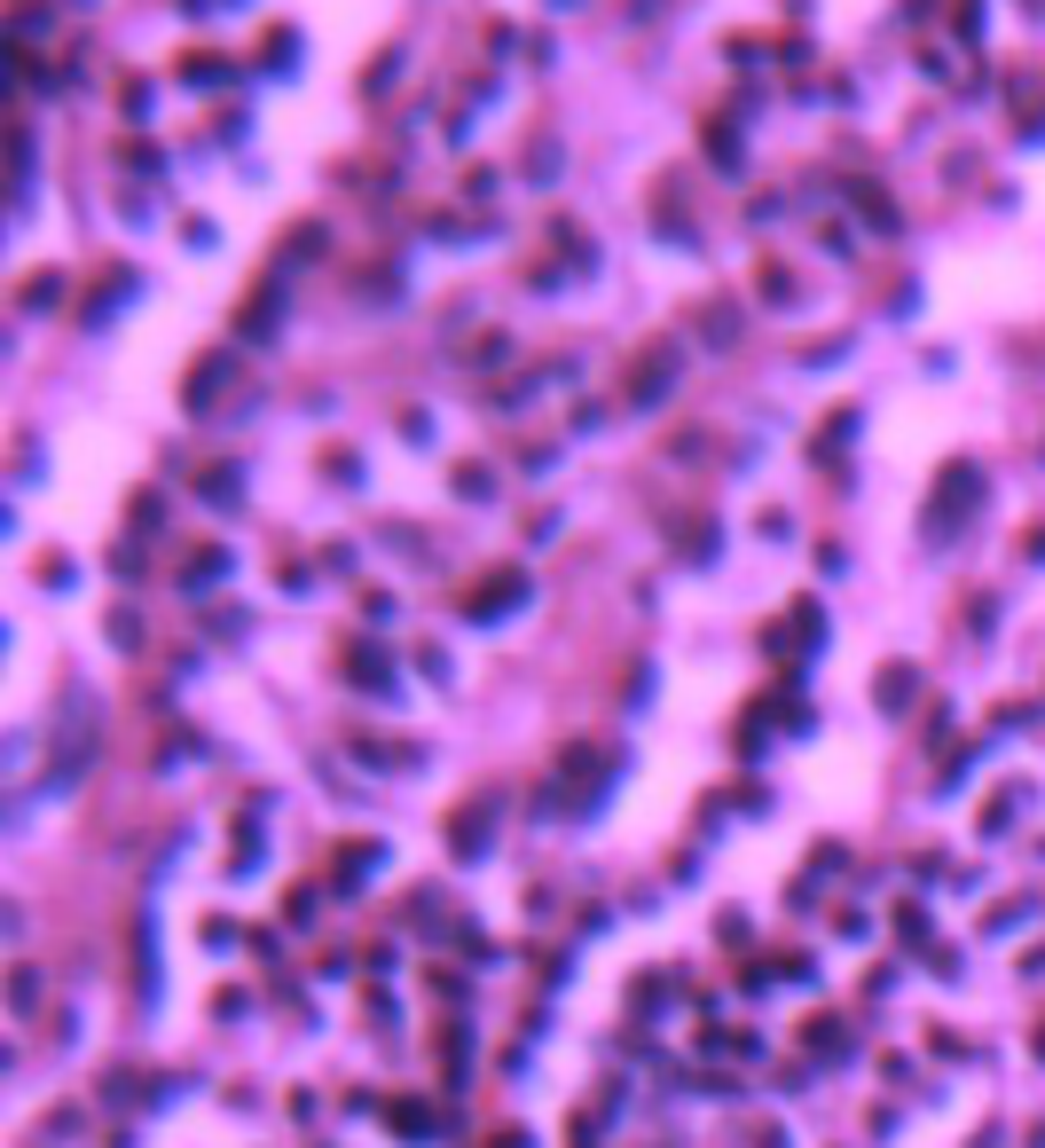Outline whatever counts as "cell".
Masks as SVG:
<instances>
[{
    "label": "cell",
    "instance_id": "obj_5",
    "mask_svg": "<svg viewBox=\"0 0 1045 1148\" xmlns=\"http://www.w3.org/2000/svg\"><path fill=\"white\" fill-rule=\"evenodd\" d=\"M134 992L157 999V921H150V912L134 921Z\"/></svg>",
    "mask_w": 1045,
    "mask_h": 1148
},
{
    "label": "cell",
    "instance_id": "obj_9",
    "mask_svg": "<svg viewBox=\"0 0 1045 1148\" xmlns=\"http://www.w3.org/2000/svg\"><path fill=\"white\" fill-rule=\"evenodd\" d=\"M394 1133L401 1141H424V1133H441V1117L433 1109H394Z\"/></svg>",
    "mask_w": 1045,
    "mask_h": 1148
},
{
    "label": "cell",
    "instance_id": "obj_12",
    "mask_svg": "<svg viewBox=\"0 0 1045 1148\" xmlns=\"http://www.w3.org/2000/svg\"><path fill=\"white\" fill-rule=\"evenodd\" d=\"M236 464H213V480H204V504H236V480H228Z\"/></svg>",
    "mask_w": 1045,
    "mask_h": 1148
},
{
    "label": "cell",
    "instance_id": "obj_8",
    "mask_svg": "<svg viewBox=\"0 0 1045 1148\" xmlns=\"http://www.w3.org/2000/svg\"><path fill=\"white\" fill-rule=\"evenodd\" d=\"M354 685H370V692H394V669H385V653L370 645V653H354Z\"/></svg>",
    "mask_w": 1045,
    "mask_h": 1148
},
{
    "label": "cell",
    "instance_id": "obj_6",
    "mask_svg": "<svg viewBox=\"0 0 1045 1148\" xmlns=\"http://www.w3.org/2000/svg\"><path fill=\"white\" fill-rule=\"evenodd\" d=\"M275 315H284V284H267L260 299H252V315H245V338H267V331H275Z\"/></svg>",
    "mask_w": 1045,
    "mask_h": 1148
},
{
    "label": "cell",
    "instance_id": "obj_4",
    "mask_svg": "<svg viewBox=\"0 0 1045 1148\" xmlns=\"http://www.w3.org/2000/svg\"><path fill=\"white\" fill-rule=\"evenodd\" d=\"M519 598H527V574H519V567L488 574V582H480V590H472V621H495V614H512Z\"/></svg>",
    "mask_w": 1045,
    "mask_h": 1148
},
{
    "label": "cell",
    "instance_id": "obj_1",
    "mask_svg": "<svg viewBox=\"0 0 1045 1148\" xmlns=\"http://www.w3.org/2000/svg\"><path fill=\"white\" fill-rule=\"evenodd\" d=\"M982 504V472L975 464H943V480H935V496H928V535L935 543H951L959 535V519Z\"/></svg>",
    "mask_w": 1045,
    "mask_h": 1148
},
{
    "label": "cell",
    "instance_id": "obj_2",
    "mask_svg": "<svg viewBox=\"0 0 1045 1148\" xmlns=\"http://www.w3.org/2000/svg\"><path fill=\"white\" fill-rule=\"evenodd\" d=\"M495 795H472L464 811L448 818V850H456V858H488V834H495Z\"/></svg>",
    "mask_w": 1045,
    "mask_h": 1148
},
{
    "label": "cell",
    "instance_id": "obj_3",
    "mask_svg": "<svg viewBox=\"0 0 1045 1148\" xmlns=\"http://www.w3.org/2000/svg\"><path fill=\"white\" fill-rule=\"evenodd\" d=\"M676 362H684V347H652L645 362H637V378H629V401H637V409H661V394L676 386Z\"/></svg>",
    "mask_w": 1045,
    "mask_h": 1148
},
{
    "label": "cell",
    "instance_id": "obj_11",
    "mask_svg": "<svg viewBox=\"0 0 1045 1148\" xmlns=\"http://www.w3.org/2000/svg\"><path fill=\"white\" fill-rule=\"evenodd\" d=\"M181 79H197V87H221V79H228V64H213V56H189V64H181Z\"/></svg>",
    "mask_w": 1045,
    "mask_h": 1148
},
{
    "label": "cell",
    "instance_id": "obj_10",
    "mask_svg": "<svg viewBox=\"0 0 1045 1148\" xmlns=\"http://www.w3.org/2000/svg\"><path fill=\"white\" fill-rule=\"evenodd\" d=\"M912 685H920V677H912L904 661H896L889 677H881V708H904V701H912Z\"/></svg>",
    "mask_w": 1045,
    "mask_h": 1148
},
{
    "label": "cell",
    "instance_id": "obj_7",
    "mask_svg": "<svg viewBox=\"0 0 1045 1148\" xmlns=\"http://www.w3.org/2000/svg\"><path fill=\"white\" fill-rule=\"evenodd\" d=\"M221 378H228V354H204V362H197V378H189V409H204Z\"/></svg>",
    "mask_w": 1045,
    "mask_h": 1148
}]
</instances>
